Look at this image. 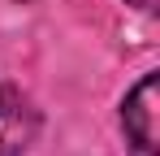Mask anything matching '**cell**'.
Instances as JSON below:
<instances>
[{"label":"cell","instance_id":"3","mask_svg":"<svg viewBox=\"0 0 160 156\" xmlns=\"http://www.w3.org/2000/svg\"><path fill=\"white\" fill-rule=\"evenodd\" d=\"M126 4H134V9H147V13H152V9H156L160 0H126Z\"/></svg>","mask_w":160,"mask_h":156},{"label":"cell","instance_id":"1","mask_svg":"<svg viewBox=\"0 0 160 156\" xmlns=\"http://www.w3.org/2000/svg\"><path fill=\"white\" fill-rule=\"evenodd\" d=\"M121 130L130 156H156V74H143L138 87L121 100Z\"/></svg>","mask_w":160,"mask_h":156},{"label":"cell","instance_id":"2","mask_svg":"<svg viewBox=\"0 0 160 156\" xmlns=\"http://www.w3.org/2000/svg\"><path fill=\"white\" fill-rule=\"evenodd\" d=\"M39 134V113L30 108V100L0 82V156H22Z\"/></svg>","mask_w":160,"mask_h":156}]
</instances>
